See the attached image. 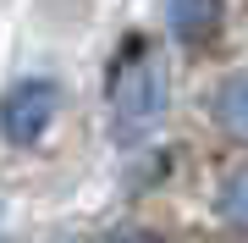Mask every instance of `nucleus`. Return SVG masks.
Listing matches in <instances>:
<instances>
[{
    "instance_id": "nucleus-1",
    "label": "nucleus",
    "mask_w": 248,
    "mask_h": 243,
    "mask_svg": "<svg viewBox=\"0 0 248 243\" xmlns=\"http://www.w3.org/2000/svg\"><path fill=\"white\" fill-rule=\"evenodd\" d=\"M171 111V66L166 55H160L155 39H122V50H116L110 61V83H105V116H110V138L122 149L143 144V138H155V127L166 122Z\"/></svg>"
},
{
    "instance_id": "nucleus-2",
    "label": "nucleus",
    "mask_w": 248,
    "mask_h": 243,
    "mask_svg": "<svg viewBox=\"0 0 248 243\" xmlns=\"http://www.w3.org/2000/svg\"><path fill=\"white\" fill-rule=\"evenodd\" d=\"M66 105V89L45 72H28L6 89V99H0V138H6L11 149H33L39 138L55 127V116H61Z\"/></svg>"
},
{
    "instance_id": "nucleus-3",
    "label": "nucleus",
    "mask_w": 248,
    "mask_h": 243,
    "mask_svg": "<svg viewBox=\"0 0 248 243\" xmlns=\"http://www.w3.org/2000/svg\"><path fill=\"white\" fill-rule=\"evenodd\" d=\"M166 28L182 50H204L226 28V0H166Z\"/></svg>"
},
{
    "instance_id": "nucleus-4",
    "label": "nucleus",
    "mask_w": 248,
    "mask_h": 243,
    "mask_svg": "<svg viewBox=\"0 0 248 243\" xmlns=\"http://www.w3.org/2000/svg\"><path fill=\"white\" fill-rule=\"evenodd\" d=\"M210 122L221 127L232 144H248V66L226 72L210 89Z\"/></svg>"
},
{
    "instance_id": "nucleus-5",
    "label": "nucleus",
    "mask_w": 248,
    "mask_h": 243,
    "mask_svg": "<svg viewBox=\"0 0 248 243\" xmlns=\"http://www.w3.org/2000/svg\"><path fill=\"white\" fill-rule=\"evenodd\" d=\"M215 210H221L226 227H237V232H248V161L226 171L221 194H215Z\"/></svg>"
},
{
    "instance_id": "nucleus-6",
    "label": "nucleus",
    "mask_w": 248,
    "mask_h": 243,
    "mask_svg": "<svg viewBox=\"0 0 248 243\" xmlns=\"http://www.w3.org/2000/svg\"><path fill=\"white\" fill-rule=\"evenodd\" d=\"M99 243H166V238H160L155 227H110Z\"/></svg>"
}]
</instances>
